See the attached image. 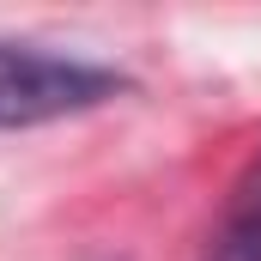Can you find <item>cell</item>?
I'll return each instance as SVG.
<instances>
[{
	"mask_svg": "<svg viewBox=\"0 0 261 261\" xmlns=\"http://www.w3.org/2000/svg\"><path fill=\"white\" fill-rule=\"evenodd\" d=\"M206 261H261V158H255V170L243 176V189L231 200V219L213 237V255Z\"/></svg>",
	"mask_w": 261,
	"mask_h": 261,
	"instance_id": "cell-2",
	"label": "cell"
},
{
	"mask_svg": "<svg viewBox=\"0 0 261 261\" xmlns=\"http://www.w3.org/2000/svg\"><path fill=\"white\" fill-rule=\"evenodd\" d=\"M116 91H122V79L103 73V67L0 43V128L61 122V116H79V110H97Z\"/></svg>",
	"mask_w": 261,
	"mask_h": 261,
	"instance_id": "cell-1",
	"label": "cell"
}]
</instances>
